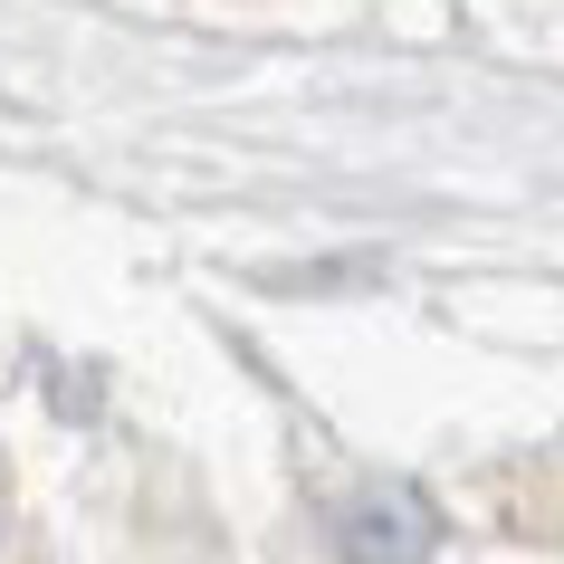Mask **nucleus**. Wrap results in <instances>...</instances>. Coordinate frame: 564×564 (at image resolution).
Instances as JSON below:
<instances>
[{"label":"nucleus","instance_id":"1","mask_svg":"<svg viewBox=\"0 0 564 564\" xmlns=\"http://www.w3.org/2000/svg\"><path fill=\"white\" fill-rule=\"evenodd\" d=\"M431 545H441V507L412 478H383V488L335 507V555L345 564H431Z\"/></svg>","mask_w":564,"mask_h":564}]
</instances>
